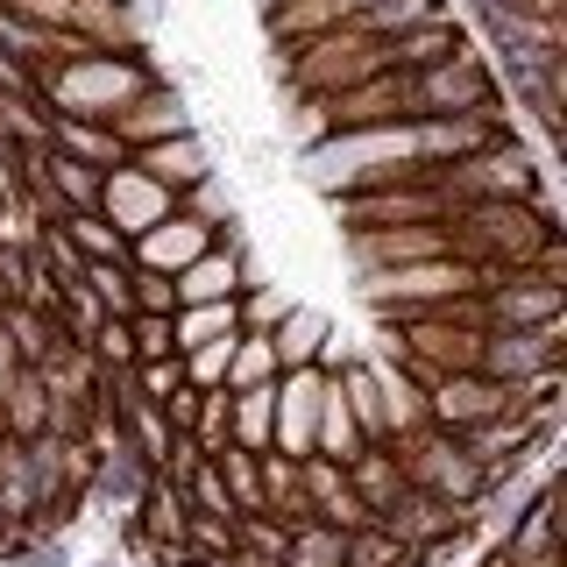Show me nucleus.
I'll return each instance as SVG.
<instances>
[{
    "mask_svg": "<svg viewBox=\"0 0 567 567\" xmlns=\"http://www.w3.org/2000/svg\"><path fill=\"white\" fill-rule=\"evenodd\" d=\"M447 235V256H461L468 270H560V227L554 206H532V199H468L440 220Z\"/></svg>",
    "mask_w": 567,
    "mask_h": 567,
    "instance_id": "obj_1",
    "label": "nucleus"
},
{
    "mask_svg": "<svg viewBox=\"0 0 567 567\" xmlns=\"http://www.w3.org/2000/svg\"><path fill=\"white\" fill-rule=\"evenodd\" d=\"M150 79L156 71L142 64V50H85V58L35 71V100L50 114H71V121H114Z\"/></svg>",
    "mask_w": 567,
    "mask_h": 567,
    "instance_id": "obj_2",
    "label": "nucleus"
},
{
    "mask_svg": "<svg viewBox=\"0 0 567 567\" xmlns=\"http://www.w3.org/2000/svg\"><path fill=\"white\" fill-rule=\"evenodd\" d=\"M433 185L447 192V206H468V199H532V206H554V199H546V156L525 150L518 135H496V142H483V150L440 164Z\"/></svg>",
    "mask_w": 567,
    "mask_h": 567,
    "instance_id": "obj_3",
    "label": "nucleus"
},
{
    "mask_svg": "<svg viewBox=\"0 0 567 567\" xmlns=\"http://www.w3.org/2000/svg\"><path fill=\"white\" fill-rule=\"evenodd\" d=\"M404 85H412V121H461V114L511 121L504 114V79H496V64L475 43H461L454 58H440L425 71H404Z\"/></svg>",
    "mask_w": 567,
    "mask_h": 567,
    "instance_id": "obj_4",
    "label": "nucleus"
},
{
    "mask_svg": "<svg viewBox=\"0 0 567 567\" xmlns=\"http://www.w3.org/2000/svg\"><path fill=\"white\" fill-rule=\"evenodd\" d=\"M377 71H390L383 64V35H369L362 22L291 43V93L298 100H333V93H348V85L377 79Z\"/></svg>",
    "mask_w": 567,
    "mask_h": 567,
    "instance_id": "obj_5",
    "label": "nucleus"
},
{
    "mask_svg": "<svg viewBox=\"0 0 567 567\" xmlns=\"http://www.w3.org/2000/svg\"><path fill=\"white\" fill-rule=\"evenodd\" d=\"M390 454H398V468H404V489L440 496V504H454V511H468L489 483L483 461L461 447V433H440V425H419V433L390 440Z\"/></svg>",
    "mask_w": 567,
    "mask_h": 567,
    "instance_id": "obj_6",
    "label": "nucleus"
},
{
    "mask_svg": "<svg viewBox=\"0 0 567 567\" xmlns=\"http://www.w3.org/2000/svg\"><path fill=\"white\" fill-rule=\"evenodd\" d=\"M483 291V270H468L461 256H433V262H398V270H369L362 277V298L377 306L383 319H404V312H440L454 298H475Z\"/></svg>",
    "mask_w": 567,
    "mask_h": 567,
    "instance_id": "obj_7",
    "label": "nucleus"
},
{
    "mask_svg": "<svg viewBox=\"0 0 567 567\" xmlns=\"http://www.w3.org/2000/svg\"><path fill=\"white\" fill-rule=\"evenodd\" d=\"M398 341H404V369H412V377H454V369H475V354H483L475 298H454V306H440V312H404Z\"/></svg>",
    "mask_w": 567,
    "mask_h": 567,
    "instance_id": "obj_8",
    "label": "nucleus"
},
{
    "mask_svg": "<svg viewBox=\"0 0 567 567\" xmlns=\"http://www.w3.org/2000/svg\"><path fill=\"white\" fill-rule=\"evenodd\" d=\"M567 312V284L560 270H496L475 291V319L483 333H511V327H554Z\"/></svg>",
    "mask_w": 567,
    "mask_h": 567,
    "instance_id": "obj_9",
    "label": "nucleus"
},
{
    "mask_svg": "<svg viewBox=\"0 0 567 567\" xmlns=\"http://www.w3.org/2000/svg\"><path fill=\"white\" fill-rule=\"evenodd\" d=\"M447 213L454 206L433 177H398V185H369V192H348L341 199L348 235H362V227H440Z\"/></svg>",
    "mask_w": 567,
    "mask_h": 567,
    "instance_id": "obj_10",
    "label": "nucleus"
},
{
    "mask_svg": "<svg viewBox=\"0 0 567 567\" xmlns=\"http://www.w3.org/2000/svg\"><path fill=\"white\" fill-rule=\"evenodd\" d=\"M425 383V425H440V433H475V425L518 412V398H511L504 383H489L483 369H454V377H419Z\"/></svg>",
    "mask_w": 567,
    "mask_h": 567,
    "instance_id": "obj_11",
    "label": "nucleus"
},
{
    "mask_svg": "<svg viewBox=\"0 0 567 567\" xmlns=\"http://www.w3.org/2000/svg\"><path fill=\"white\" fill-rule=\"evenodd\" d=\"M489 383L518 390V383H539V377H560V319L554 327H511V333H483V354H475Z\"/></svg>",
    "mask_w": 567,
    "mask_h": 567,
    "instance_id": "obj_12",
    "label": "nucleus"
},
{
    "mask_svg": "<svg viewBox=\"0 0 567 567\" xmlns=\"http://www.w3.org/2000/svg\"><path fill=\"white\" fill-rule=\"evenodd\" d=\"M93 213L114 227V235L135 241L142 227H156V220H171V213H177V192H164L150 171H135V164H114V171L100 177V206Z\"/></svg>",
    "mask_w": 567,
    "mask_h": 567,
    "instance_id": "obj_13",
    "label": "nucleus"
},
{
    "mask_svg": "<svg viewBox=\"0 0 567 567\" xmlns=\"http://www.w3.org/2000/svg\"><path fill=\"white\" fill-rule=\"evenodd\" d=\"M319 369H284L270 383V454L306 461L312 454V425H319Z\"/></svg>",
    "mask_w": 567,
    "mask_h": 567,
    "instance_id": "obj_14",
    "label": "nucleus"
},
{
    "mask_svg": "<svg viewBox=\"0 0 567 567\" xmlns=\"http://www.w3.org/2000/svg\"><path fill=\"white\" fill-rule=\"evenodd\" d=\"M106 128L121 135V150H150V142H171V135H192V106H185V93H177L171 79H150L142 85V93L121 106L114 121H106Z\"/></svg>",
    "mask_w": 567,
    "mask_h": 567,
    "instance_id": "obj_15",
    "label": "nucleus"
},
{
    "mask_svg": "<svg viewBox=\"0 0 567 567\" xmlns=\"http://www.w3.org/2000/svg\"><path fill=\"white\" fill-rule=\"evenodd\" d=\"M213 241H220V227H206L199 213H185V206H177L171 220L142 227V235L128 241V262H135V270H156V277H177L185 262H199Z\"/></svg>",
    "mask_w": 567,
    "mask_h": 567,
    "instance_id": "obj_16",
    "label": "nucleus"
},
{
    "mask_svg": "<svg viewBox=\"0 0 567 567\" xmlns=\"http://www.w3.org/2000/svg\"><path fill=\"white\" fill-rule=\"evenodd\" d=\"M354 248V270H398V262H433L447 256V235L440 227H362V235H348Z\"/></svg>",
    "mask_w": 567,
    "mask_h": 567,
    "instance_id": "obj_17",
    "label": "nucleus"
},
{
    "mask_svg": "<svg viewBox=\"0 0 567 567\" xmlns=\"http://www.w3.org/2000/svg\"><path fill=\"white\" fill-rule=\"evenodd\" d=\"M128 164H135V171H150L164 192H177V199H185L192 185H206V177H213V156H206L199 128H192V135H171V142H150V150H135V156H128Z\"/></svg>",
    "mask_w": 567,
    "mask_h": 567,
    "instance_id": "obj_18",
    "label": "nucleus"
},
{
    "mask_svg": "<svg viewBox=\"0 0 567 567\" xmlns=\"http://www.w3.org/2000/svg\"><path fill=\"white\" fill-rule=\"evenodd\" d=\"M461 43H468V35H461V22H454V14H433V22H419V29H398V35H383V64H390V71H425V64L454 58Z\"/></svg>",
    "mask_w": 567,
    "mask_h": 567,
    "instance_id": "obj_19",
    "label": "nucleus"
},
{
    "mask_svg": "<svg viewBox=\"0 0 567 567\" xmlns=\"http://www.w3.org/2000/svg\"><path fill=\"white\" fill-rule=\"evenodd\" d=\"M50 156H71V164H93V171L128 164V150L106 121H71V114H50Z\"/></svg>",
    "mask_w": 567,
    "mask_h": 567,
    "instance_id": "obj_20",
    "label": "nucleus"
},
{
    "mask_svg": "<svg viewBox=\"0 0 567 567\" xmlns=\"http://www.w3.org/2000/svg\"><path fill=\"white\" fill-rule=\"evenodd\" d=\"M71 35H85L93 50H142V22L128 0H71Z\"/></svg>",
    "mask_w": 567,
    "mask_h": 567,
    "instance_id": "obj_21",
    "label": "nucleus"
},
{
    "mask_svg": "<svg viewBox=\"0 0 567 567\" xmlns=\"http://www.w3.org/2000/svg\"><path fill=\"white\" fill-rule=\"evenodd\" d=\"M511 93L525 100V114L539 121V135H554L560 128V106H567V50H560V58L525 64V71H511Z\"/></svg>",
    "mask_w": 567,
    "mask_h": 567,
    "instance_id": "obj_22",
    "label": "nucleus"
},
{
    "mask_svg": "<svg viewBox=\"0 0 567 567\" xmlns=\"http://www.w3.org/2000/svg\"><path fill=\"white\" fill-rule=\"evenodd\" d=\"M333 333V319L319 306H284L277 327H270V348H277V377L284 369H312L319 362V341Z\"/></svg>",
    "mask_w": 567,
    "mask_h": 567,
    "instance_id": "obj_23",
    "label": "nucleus"
},
{
    "mask_svg": "<svg viewBox=\"0 0 567 567\" xmlns=\"http://www.w3.org/2000/svg\"><path fill=\"white\" fill-rule=\"evenodd\" d=\"M0 433L8 440H43L50 433V390L35 369H14L8 383H0Z\"/></svg>",
    "mask_w": 567,
    "mask_h": 567,
    "instance_id": "obj_24",
    "label": "nucleus"
},
{
    "mask_svg": "<svg viewBox=\"0 0 567 567\" xmlns=\"http://www.w3.org/2000/svg\"><path fill=\"white\" fill-rule=\"evenodd\" d=\"M348 489L362 496V504L377 511V518L404 496V468H398V454H390V440H369V447L348 461Z\"/></svg>",
    "mask_w": 567,
    "mask_h": 567,
    "instance_id": "obj_25",
    "label": "nucleus"
},
{
    "mask_svg": "<svg viewBox=\"0 0 567 567\" xmlns=\"http://www.w3.org/2000/svg\"><path fill=\"white\" fill-rule=\"evenodd\" d=\"M377 369V390H383V440H404L425 425V383L398 362H369Z\"/></svg>",
    "mask_w": 567,
    "mask_h": 567,
    "instance_id": "obj_26",
    "label": "nucleus"
},
{
    "mask_svg": "<svg viewBox=\"0 0 567 567\" xmlns=\"http://www.w3.org/2000/svg\"><path fill=\"white\" fill-rule=\"evenodd\" d=\"M0 333H8V348H14V362H22V369H35L50 348H64V327H58V319H50L43 306H14V298L0 306Z\"/></svg>",
    "mask_w": 567,
    "mask_h": 567,
    "instance_id": "obj_27",
    "label": "nucleus"
},
{
    "mask_svg": "<svg viewBox=\"0 0 567 567\" xmlns=\"http://www.w3.org/2000/svg\"><path fill=\"white\" fill-rule=\"evenodd\" d=\"M256 475H262V511H270L277 525H306L312 518V511H306V475H298L291 454H262Z\"/></svg>",
    "mask_w": 567,
    "mask_h": 567,
    "instance_id": "obj_28",
    "label": "nucleus"
},
{
    "mask_svg": "<svg viewBox=\"0 0 567 567\" xmlns=\"http://www.w3.org/2000/svg\"><path fill=\"white\" fill-rule=\"evenodd\" d=\"M0 142L8 150H50V106L35 100V85L0 93Z\"/></svg>",
    "mask_w": 567,
    "mask_h": 567,
    "instance_id": "obj_29",
    "label": "nucleus"
},
{
    "mask_svg": "<svg viewBox=\"0 0 567 567\" xmlns=\"http://www.w3.org/2000/svg\"><path fill=\"white\" fill-rule=\"evenodd\" d=\"M79 262H128V235H114V227L100 220V213H64L58 227H50Z\"/></svg>",
    "mask_w": 567,
    "mask_h": 567,
    "instance_id": "obj_30",
    "label": "nucleus"
},
{
    "mask_svg": "<svg viewBox=\"0 0 567 567\" xmlns=\"http://www.w3.org/2000/svg\"><path fill=\"white\" fill-rule=\"evenodd\" d=\"M171 333H177V354L199 348V341H235L241 333V298H220V306H177Z\"/></svg>",
    "mask_w": 567,
    "mask_h": 567,
    "instance_id": "obj_31",
    "label": "nucleus"
},
{
    "mask_svg": "<svg viewBox=\"0 0 567 567\" xmlns=\"http://www.w3.org/2000/svg\"><path fill=\"white\" fill-rule=\"evenodd\" d=\"M227 440L248 447V454H270V383L235 390V404H227Z\"/></svg>",
    "mask_w": 567,
    "mask_h": 567,
    "instance_id": "obj_32",
    "label": "nucleus"
},
{
    "mask_svg": "<svg viewBox=\"0 0 567 567\" xmlns=\"http://www.w3.org/2000/svg\"><path fill=\"white\" fill-rule=\"evenodd\" d=\"M284 567H348V532H333V525H291V546H284Z\"/></svg>",
    "mask_w": 567,
    "mask_h": 567,
    "instance_id": "obj_33",
    "label": "nucleus"
},
{
    "mask_svg": "<svg viewBox=\"0 0 567 567\" xmlns=\"http://www.w3.org/2000/svg\"><path fill=\"white\" fill-rule=\"evenodd\" d=\"M256 383H277V348L270 333H235V354H227V390H256Z\"/></svg>",
    "mask_w": 567,
    "mask_h": 567,
    "instance_id": "obj_34",
    "label": "nucleus"
},
{
    "mask_svg": "<svg viewBox=\"0 0 567 567\" xmlns=\"http://www.w3.org/2000/svg\"><path fill=\"white\" fill-rule=\"evenodd\" d=\"M433 14H447V8H440V0H377V8L362 14V29H369V35H398V29L433 22Z\"/></svg>",
    "mask_w": 567,
    "mask_h": 567,
    "instance_id": "obj_35",
    "label": "nucleus"
},
{
    "mask_svg": "<svg viewBox=\"0 0 567 567\" xmlns=\"http://www.w3.org/2000/svg\"><path fill=\"white\" fill-rule=\"evenodd\" d=\"M128 348H135V362H164V354H177L171 312H128Z\"/></svg>",
    "mask_w": 567,
    "mask_h": 567,
    "instance_id": "obj_36",
    "label": "nucleus"
},
{
    "mask_svg": "<svg viewBox=\"0 0 567 567\" xmlns=\"http://www.w3.org/2000/svg\"><path fill=\"white\" fill-rule=\"evenodd\" d=\"M128 383H135V398H150V404H164L177 383H185V362L177 354H164V362H135L128 369Z\"/></svg>",
    "mask_w": 567,
    "mask_h": 567,
    "instance_id": "obj_37",
    "label": "nucleus"
},
{
    "mask_svg": "<svg viewBox=\"0 0 567 567\" xmlns=\"http://www.w3.org/2000/svg\"><path fill=\"white\" fill-rule=\"evenodd\" d=\"M128 270H135V262H128ZM128 291H135V312H177V284L156 277V270H135Z\"/></svg>",
    "mask_w": 567,
    "mask_h": 567,
    "instance_id": "obj_38",
    "label": "nucleus"
},
{
    "mask_svg": "<svg viewBox=\"0 0 567 567\" xmlns=\"http://www.w3.org/2000/svg\"><path fill=\"white\" fill-rule=\"evenodd\" d=\"M14 85H35V79H29V71L8 58V50H0V93H14Z\"/></svg>",
    "mask_w": 567,
    "mask_h": 567,
    "instance_id": "obj_39",
    "label": "nucleus"
},
{
    "mask_svg": "<svg viewBox=\"0 0 567 567\" xmlns=\"http://www.w3.org/2000/svg\"><path fill=\"white\" fill-rule=\"evenodd\" d=\"M14 369H22V362H14V348H8V333H0V383H8V377H14Z\"/></svg>",
    "mask_w": 567,
    "mask_h": 567,
    "instance_id": "obj_40",
    "label": "nucleus"
},
{
    "mask_svg": "<svg viewBox=\"0 0 567 567\" xmlns=\"http://www.w3.org/2000/svg\"><path fill=\"white\" fill-rule=\"evenodd\" d=\"M79 567H135V560H114V554H106V560H79Z\"/></svg>",
    "mask_w": 567,
    "mask_h": 567,
    "instance_id": "obj_41",
    "label": "nucleus"
},
{
    "mask_svg": "<svg viewBox=\"0 0 567 567\" xmlns=\"http://www.w3.org/2000/svg\"><path fill=\"white\" fill-rule=\"evenodd\" d=\"M0 235H8V185H0Z\"/></svg>",
    "mask_w": 567,
    "mask_h": 567,
    "instance_id": "obj_42",
    "label": "nucleus"
},
{
    "mask_svg": "<svg viewBox=\"0 0 567 567\" xmlns=\"http://www.w3.org/2000/svg\"><path fill=\"white\" fill-rule=\"evenodd\" d=\"M256 8H262V14H270V8H284V0H256Z\"/></svg>",
    "mask_w": 567,
    "mask_h": 567,
    "instance_id": "obj_43",
    "label": "nucleus"
},
{
    "mask_svg": "<svg viewBox=\"0 0 567 567\" xmlns=\"http://www.w3.org/2000/svg\"><path fill=\"white\" fill-rule=\"evenodd\" d=\"M0 306H8V291H0Z\"/></svg>",
    "mask_w": 567,
    "mask_h": 567,
    "instance_id": "obj_44",
    "label": "nucleus"
},
{
    "mask_svg": "<svg viewBox=\"0 0 567 567\" xmlns=\"http://www.w3.org/2000/svg\"><path fill=\"white\" fill-rule=\"evenodd\" d=\"M0 440H8V433H0Z\"/></svg>",
    "mask_w": 567,
    "mask_h": 567,
    "instance_id": "obj_45",
    "label": "nucleus"
}]
</instances>
